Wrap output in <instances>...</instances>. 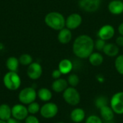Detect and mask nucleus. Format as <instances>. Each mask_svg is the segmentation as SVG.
Instances as JSON below:
<instances>
[{
  "instance_id": "obj_17",
  "label": "nucleus",
  "mask_w": 123,
  "mask_h": 123,
  "mask_svg": "<svg viewBox=\"0 0 123 123\" xmlns=\"http://www.w3.org/2000/svg\"><path fill=\"white\" fill-rule=\"evenodd\" d=\"M72 39V32L71 30L67 27H64L62 30H59L58 34V40L61 44H68L71 42Z\"/></svg>"
},
{
  "instance_id": "obj_4",
  "label": "nucleus",
  "mask_w": 123,
  "mask_h": 123,
  "mask_svg": "<svg viewBox=\"0 0 123 123\" xmlns=\"http://www.w3.org/2000/svg\"><path fill=\"white\" fill-rule=\"evenodd\" d=\"M63 98L68 105L71 106H76L81 102L80 93L76 87L68 86L63 92Z\"/></svg>"
},
{
  "instance_id": "obj_8",
  "label": "nucleus",
  "mask_w": 123,
  "mask_h": 123,
  "mask_svg": "<svg viewBox=\"0 0 123 123\" xmlns=\"http://www.w3.org/2000/svg\"><path fill=\"white\" fill-rule=\"evenodd\" d=\"M29 115L27 107L23 104H17L12 107V117L19 121L25 120Z\"/></svg>"
},
{
  "instance_id": "obj_5",
  "label": "nucleus",
  "mask_w": 123,
  "mask_h": 123,
  "mask_svg": "<svg viewBox=\"0 0 123 123\" xmlns=\"http://www.w3.org/2000/svg\"><path fill=\"white\" fill-rule=\"evenodd\" d=\"M37 97V92L33 87H25L22 89L18 94L19 101L21 104L25 105H28L35 102Z\"/></svg>"
},
{
  "instance_id": "obj_15",
  "label": "nucleus",
  "mask_w": 123,
  "mask_h": 123,
  "mask_svg": "<svg viewBox=\"0 0 123 123\" xmlns=\"http://www.w3.org/2000/svg\"><path fill=\"white\" fill-rule=\"evenodd\" d=\"M109 12L115 15H119L123 13V1L112 0L108 4Z\"/></svg>"
},
{
  "instance_id": "obj_14",
  "label": "nucleus",
  "mask_w": 123,
  "mask_h": 123,
  "mask_svg": "<svg viewBox=\"0 0 123 123\" xmlns=\"http://www.w3.org/2000/svg\"><path fill=\"white\" fill-rule=\"evenodd\" d=\"M68 87V84L67 80L63 78L55 79L51 85L52 90L56 93H63Z\"/></svg>"
},
{
  "instance_id": "obj_19",
  "label": "nucleus",
  "mask_w": 123,
  "mask_h": 123,
  "mask_svg": "<svg viewBox=\"0 0 123 123\" xmlns=\"http://www.w3.org/2000/svg\"><path fill=\"white\" fill-rule=\"evenodd\" d=\"M73 67L74 66H73L71 61H70L69 59L65 58L60 61V63H58V68L59 69V71L61 72L63 75H66L71 72Z\"/></svg>"
},
{
  "instance_id": "obj_24",
  "label": "nucleus",
  "mask_w": 123,
  "mask_h": 123,
  "mask_svg": "<svg viewBox=\"0 0 123 123\" xmlns=\"http://www.w3.org/2000/svg\"><path fill=\"white\" fill-rule=\"evenodd\" d=\"M115 68L121 75H123V54L117 55L115 61Z\"/></svg>"
},
{
  "instance_id": "obj_18",
  "label": "nucleus",
  "mask_w": 123,
  "mask_h": 123,
  "mask_svg": "<svg viewBox=\"0 0 123 123\" xmlns=\"http://www.w3.org/2000/svg\"><path fill=\"white\" fill-rule=\"evenodd\" d=\"M102 51L108 57H117L119 53L120 48L115 43H106Z\"/></svg>"
},
{
  "instance_id": "obj_11",
  "label": "nucleus",
  "mask_w": 123,
  "mask_h": 123,
  "mask_svg": "<svg viewBox=\"0 0 123 123\" xmlns=\"http://www.w3.org/2000/svg\"><path fill=\"white\" fill-rule=\"evenodd\" d=\"M82 23V17L78 13H72L66 19V27L71 30H76Z\"/></svg>"
},
{
  "instance_id": "obj_2",
  "label": "nucleus",
  "mask_w": 123,
  "mask_h": 123,
  "mask_svg": "<svg viewBox=\"0 0 123 123\" xmlns=\"http://www.w3.org/2000/svg\"><path fill=\"white\" fill-rule=\"evenodd\" d=\"M45 22L50 28L54 30H61L66 27V19L64 16L58 12H50L45 17Z\"/></svg>"
},
{
  "instance_id": "obj_22",
  "label": "nucleus",
  "mask_w": 123,
  "mask_h": 123,
  "mask_svg": "<svg viewBox=\"0 0 123 123\" xmlns=\"http://www.w3.org/2000/svg\"><path fill=\"white\" fill-rule=\"evenodd\" d=\"M88 58L90 64L93 66H99L104 61V57L99 52H93Z\"/></svg>"
},
{
  "instance_id": "obj_37",
  "label": "nucleus",
  "mask_w": 123,
  "mask_h": 123,
  "mask_svg": "<svg viewBox=\"0 0 123 123\" xmlns=\"http://www.w3.org/2000/svg\"><path fill=\"white\" fill-rule=\"evenodd\" d=\"M63 123V122H58V123Z\"/></svg>"
},
{
  "instance_id": "obj_36",
  "label": "nucleus",
  "mask_w": 123,
  "mask_h": 123,
  "mask_svg": "<svg viewBox=\"0 0 123 123\" xmlns=\"http://www.w3.org/2000/svg\"><path fill=\"white\" fill-rule=\"evenodd\" d=\"M0 123H6V121H4L2 120H0Z\"/></svg>"
},
{
  "instance_id": "obj_28",
  "label": "nucleus",
  "mask_w": 123,
  "mask_h": 123,
  "mask_svg": "<svg viewBox=\"0 0 123 123\" xmlns=\"http://www.w3.org/2000/svg\"><path fill=\"white\" fill-rule=\"evenodd\" d=\"M79 77L77 74H71L67 79L68 84L70 86L72 87H76L79 85Z\"/></svg>"
},
{
  "instance_id": "obj_13",
  "label": "nucleus",
  "mask_w": 123,
  "mask_h": 123,
  "mask_svg": "<svg viewBox=\"0 0 123 123\" xmlns=\"http://www.w3.org/2000/svg\"><path fill=\"white\" fill-rule=\"evenodd\" d=\"M86 118L85 111L80 107L74 108L70 113V119L75 123H82Z\"/></svg>"
},
{
  "instance_id": "obj_12",
  "label": "nucleus",
  "mask_w": 123,
  "mask_h": 123,
  "mask_svg": "<svg viewBox=\"0 0 123 123\" xmlns=\"http://www.w3.org/2000/svg\"><path fill=\"white\" fill-rule=\"evenodd\" d=\"M115 34V27L111 25H105L101 27L98 31L97 35L99 38L105 41L112 39Z\"/></svg>"
},
{
  "instance_id": "obj_10",
  "label": "nucleus",
  "mask_w": 123,
  "mask_h": 123,
  "mask_svg": "<svg viewBox=\"0 0 123 123\" xmlns=\"http://www.w3.org/2000/svg\"><path fill=\"white\" fill-rule=\"evenodd\" d=\"M27 74L32 80L39 79L43 74V68L41 65L37 62H32L28 66Z\"/></svg>"
},
{
  "instance_id": "obj_20",
  "label": "nucleus",
  "mask_w": 123,
  "mask_h": 123,
  "mask_svg": "<svg viewBox=\"0 0 123 123\" xmlns=\"http://www.w3.org/2000/svg\"><path fill=\"white\" fill-rule=\"evenodd\" d=\"M37 96L42 102H48L51 100L53 97V93L49 89L43 87L37 92Z\"/></svg>"
},
{
  "instance_id": "obj_7",
  "label": "nucleus",
  "mask_w": 123,
  "mask_h": 123,
  "mask_svg": "<svg viewBox=\"0 0 123 123\" xmlns=\"http://www.w3.org/2000/svg\"><path fill=\"white\" fill-rule=\"evenodd\" d=\"M110 106L115 114L123 115V92H118L112 95L110 100Z\"/></svg>"
},
{
  "instance_id": "obj_29",
  "label": "nucleus",
  "mask_w": 123,
  "mask_h": 123,
  "mask_svg": "<svg viewBox=\"0 0 123 123\" xmlns=\"http://www.w3.org/2000/svg\"><path fill=\"white\" fill-rule=\"evenodd\" d=\"M85 123H103L102 119L95 115H91L85 120Z\"/></svg>"
},
{
  "instance_id": "obj_6",
  "label": "nucleus",
  "mask_w": 123,
  "mask_h": 123,
  "mask_svg": "<svg viewBox=\"0 0 123 123\" xmlns=\"http://www.w3.org/2000/svg\"><path fill=\"white\" fill-rule=\"evenodd\" d=\"M40 115L45 119H52L58 113V107L54 102H45L40 110Z\"/></svg>"
},
{
  "instance_id": "obj_27",
  "label": "nucleus",
  "mask_w": 123,
  "mask_h": 123,
  "mask_svg": "<svg viewBox=\"0 0 123 123\" xmlns=\"http://www.w3.org/2000/svg\"><path fill=\"white\" fill-rule=\"evenodd\" d=\"M27 107V110H28L29 114L35 115L37 114L38 112H40L41 107L40 106L39 103H37L35 101L30 104H29Z\"/></svg>"
},
{
  "instance_id": "obj_34",
  "label": "nucleus",
  "mask_w": 123,
  "mask_h": 123,
  "mask_svg": "<svg viewBox=\"0 0 123 123\" xmlns=\"http://www.w3.org/2000/svg\"><path fill=\"white\" fill-rule=\"evenodd\" d=\"M6 123H19V120H16L15 118H14V117H11V118H9L8 120H6Z\"/></svg>"
},
{
  "instance_id": "obj_33",
  "label": "nucleus",
  "mask_w": 123,
  "mask_h": 123,
  "mask_svg": "<svg viewBox=\"0 0 123 123\" xmlns=\"http://www.w3.org/2000/svg\"><path fill=\"white\" fill-rule=\"evenodd\" d=\"M115 44L118 47H123V36L119 35L116 38V40H115Z\"/></svg>"
},
{
  "instance_id": "obj_32",
  "label": "nucleus",
  "mask_w": 123,
  "mask_h": 123,
  "mask_svg": "<svg viewBox=\"0 0 123 123\" xmlns=\"http://www.w3.org/2000/svg\"><path fill=\"white\" fill-rule=\"evenodd\" d=\"M51 75H52L53 79L55 80V79H60L63 74H61V72L59 71V69L58 68V69H55V70H53V72H52V74H51Z\"/></svg>"
},
{
  "instance_id": "obj_35",
  "label": "nucleus",
  "mask_w": 123,
  "mask_h": 123,
  "mask_svg": "<svg viewBox=\"0 0 123 123\" xmlns=\"http://www.w3.org/2000/svg\"><path fill=\"white\" fill-rule=\"evenodd\" d=\"M118 32L120 35L123 36V22H122L119 26H118Z\"/></svg>"
},
{
  "instance_id": "obj_26",
  "label": "nucleus",
  "mask_w": 123,
  "mask_h": 123,
  "mask_svg": "<svg viewBox=\"0 0 123 123\" xmlns=\"http://www.w3.org/2000/svg\"><path fill=\"white\" fill-rule=\"evenodd\" d=\"M94 105L99 110L100 108H102L104 106L106 105H110V102L108 100V99L106 97L104 96H100L99 97H97L95 101H94Z\"/></svg>"
},
{
  "instance_id": "obj_9",
  "label": "nucleus",
  "mask_w": 123,
  "mask_h": 123,
  "mask_svg": "<svg viewBox=\"0 0 123 123\" xmlns=\"http://www.w3.org/2000/svg\"><path fill=\"white\" fill-rule=\"evenodd\" d=\"M101 5V0H79V7L86 12H95Z\"/></svg>"
},
{
  "instance_id": "obj_25",
  "label": "nucleus",
  "mask_w": 123,
  "mask_h": 123,
  "mask_svg": "<svg viewBox=\"0 0 123 123\" xmlns=\"http://www.w3.org/2000/svg\"><path fill=\"white\" fill-rule=\"evenodd\" d=\"M19 63L23 66H29L33 62V59H32V57L30 54L25 53L19 56Z\"/></svg>"
},
{
  "instance_id": "obj_31",
  "label": "nucleus",
  "mask_w": 123,
  "mask_h": 123,
  "mask_svg": "<svg viewBox=\"0 0 123 123\" xmlns=\"http://www.w3.org/2000/svg\"><path fill=\"white\" fill-rule=\"evenodd\" d=\"M25 123H40V120L36 116L30 115H28L27 118L25 120Z\"/></svg>"
},
{
  "instance_id": "obj_1",
  "label": "nucleus",
  "mask_w": 123,
  "mask_h": 123,
  "mask_svg": "<svg viewBox=\"0 0 123 123\" xmlns=\"http://www.w3.org/2000/svg\"><path fill=\"white\" fill-rule=\"evenodd\" d=\"M94 41L88 35L78 36L73 43V53L79 58L86 59L94 52Z\"/></svg>"
},
{
  "instance_id": "obj_30",
  "label": "nucleus",
  "mask_w": 123,
  "mask_h": 123,
  "mask_svg": "<svg viewBox=\"0 0 123 123\" xmlns=\"http://www.w3.org/2000/svg\"><path fill=\"white\" fill-rule=\"evenodd\" d=\"M106 41L104 40H102L100 38H98L95 42H94V48L98 50V51H102L105 45H106Z\"/></svg>"
},
{
  "instance_id": "obj_3",
  "label": "nucleus",
  "mask_w": 123,
  "mask_h": 123,
  "mask_svg": "<svg viewBox=\"0 0 123 123\" xmlns=\"http://www.w3.org/2000/svg\"><path fill=\"white\" fill-rule=\"evenodd\" d=\"M21 79L17 72L9 71L3 78V84L4 86L10 91H16L21 86Z\"/></svg>"
},
{
  "instance_id": "obj_21",
  "label": "nucleus",
  "mask_w": 123,
  "mask_h": 123,
  "mask_svg": "<svg viewBox=\"0 0 123 123\" xmlns=\"http://www.w3.org/2000/svg\"><path fill=\"white\" fill-rule=\"evenodd\" d=\"M12 117V107L7 104L0 105V120H8Z\"/></svg>"
},
{
  "instance_id": "obj_23",
  "label": "nucleus",
  "mask_w": 123,
  "mask_h": 123,
  "mask_svg": "<svg viewBox=\"0 0 123 123\" xmlns=\"http://www.w3.org/2000/svg\"><path fill=\"white\" fill-rule=\"evenodd\" d=\"M19 65V59H17L16 57L11 56L7 58L6 62V66L9 71H14L17 72Z\"/></svg>"
},
{
  "instance_id": "obj_16",
  "label": "nucleus",
  "mask_w": 123,
  "mask_h": 123,
  "mask_svg": "<svg viewBox=\"0 0 123 123\" xmlns=\"http://www.w3.org/2000/svg\"><path fill=\"white\" fill-rule=\"evenodd\" d=\"M100 117L105 122H111L115 117V112L110 105H106L99 109Z\"/></svg>"
}]
</instances>
